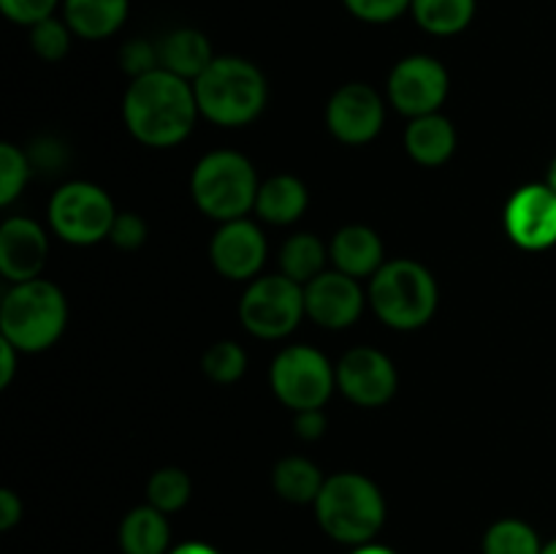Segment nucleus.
<instances>
[{"label": "nucleus", "mask_w": 556, "mask_h": 554, "mask_svg": "<svg viewBox=\"0 0 556 554\" xmlns=\"http://www.w3.org/2000/svg\"><path fill=\"white\" fill-rule=\"evenodd\" d=\"M123 117L141 144L174 147L193 130L199 101L188 79L157 68L130 81L123 101Z\"/></svg>", "instance_id": "1"}, {"label": "nucleus", "mask_w": 556, "mask_h": 554, "mask_svg": "<svg viewBox=\"0 0 556 554\" xmlns=\"http://www.w3.org/2000/svg\"><path fill=\"white\" fill-rule=\"evenodd\" d=\"M315 516L320 530L340 543L362 546L372 543L386 521V500L378 483L369 481L362 473H334L326 478Z\"/></svg>", "instance_id": "2"}, {"label": "nucleus", "mask_w": 556, "mask_h": 554, "mask_svg": "<svg viewBox=\"0 0 556 554\" xmlns=\"http://www.w3.org/2000/svg\"><path fill=\"white\" fill-rule=\"evenodd\" d=\"M199 112L226 128L248 125L264 112L266 79L258 65L242 58H215L193 81Z\"/></svg>", "instance_id": "3"}, {"label": "nucleus", "mask_w": 556, "mask_h": 554, "mask_svg": "<svg viewBox=\"0 0 556 554\" xmlns=\"http://www.w3.org/2000/svg\"><path fill=\"white\" fill-rule=\"evenodd\" d=\"M68 324V302L54 282H14L0 304V331L22 353L47 351L60 340Z\"/></svg>", "instance_id": "4"}, {"label": "nucleus", "mask_w": 556, "mask_h": 554, "mask_svg": "<svg viewBox=\"0 0 556 554\" xmlns=\"http://www.w3.org/2000/svg\"><path fill=\"white\" fill-rule=\"evenodd\" d=\"M369 304L391 329H421L438 310V280L418 261H389L372 275Z\"/></svg>", "instance_id": "5"}, {"label": "nucleus", "mask_w": 556, "mask_h": 554, "mask_svg": "<svg viewBox=\"0 0 556 554\" xmlns=\"http://www.w3.org/2000/svg\"><path fill=\"white\" fill-rule=\"evenodd\" d=\"M258 188L253 163L231 150H215L201 158L190 179L195 206L223 223L239 221L244 212L255 210Z\"/></svg>", "instance_id": "6"}, {"label": "nucleus", "mask_w": 556, "mask_h": 554, "mask_svg": "<svg viewBox=\"0 0 556 554\" xmlns=\"http://www.w3.org/2000/svg\"><path fill=\"white\" fill-rule=\"evenodd\" d=\"M271 391L291 411L324 407L337 386V369L329 358L309 345H291L277 353L269 373Z\"/></svg>", "instance_id": "7"}, {"label": "nucleus", "mask_w": 556, "mask_h": 554, "mask_svg": "<svg viewBox=\"0 0 556 554\" xmlns=\"http://www.w3.org/2000/svg\"><path fill=\"white\" fill-rule=\"evenodd\" d=\"M304 307V286L286 275L258 277L248 286L239 302V318L244 329L264 340H280L299 326Z\"/></svg>", "instance_id": "8"}, {"label": "nucleus", "mask_w": 556, "mask_h": 554, "mask_svg": "<svg viewBox=\"0 0 556 554\" xmlns=\"http://www.w3.org/2000/svg\"><path fill=\"white\" fill-rule=\"evenodd\" d=\"M117 217L112 199L92 182H68L49 201V226L71 244H96L109 237Z\"/></svg>", "instance_id": "9"}, {"label": "nucleus", "mask_w": 556, "mask_h": 554, "mask_svg": "<svg viewBox=\"0 0 556 554\" xmlns=\"http://www.w3.org/2000/svg\"><path fill=\"white\" fill-rule=\"evenodd\" d=\"M448 96V71L429 54L400 60L389 76V98L407 117L434 114Z\"/></svg>", "instance_id": "10"}, {"label": "nucleus", "mask_w": 556, "mask_h": 554, "mask_svg": "<svg viewBox=\"0 0 556 554\" xmlns=\"http://www.w3.org/2000/svg\"><path fill=\"white\" fill-rule=\"evenodd\" d=\"M337 389L362 407H380L394 396L396 367L378 348H353L337 364Z\"/></svg>", "instance_id": "11"}, {"label": "nucleus", "mask_w": 556, "mask_h": 554, "mask_svg": "<svg viewBox=\"0 0 556 554\" xmlns=\"http://www.w3.org/2000/svg\"><path fill=\"white\" fill-rule=\"evenodd\" d=\"M505 231L525 250H546L556 244L554 190L543 182L516 190L505 204Z\"/></svg>", "instance_id": "12"}, {"label": "nucleus", "mask_w": 556, "mask_h": 554, "mask_svg": "<svg viewBox=\"0 0 556 554\" xmlns=\"http://www.w3.org/2000/svg\"><path fill=\"white\" fill-rule=\"evenodd\" d=\"M386 119L378 92L362 81L342 85L326 106V125L345 144H367L380 134Z\"/></svg>", "instance_id": "13"}, {"label": "nucleus", "mask_w": 556, "mask_h": 554, "mask_svg": "<svg viewBox=\"0 0 556 554\" xmlns=\"http://www.w3.org/2000/svg\"><path fill=\"white\" fill-rule=\"evenodd\" d=\"M304 307L318 326L326 329H348L358 320L364 310V293L356 277L345 272H324L304 286Z\"/></svg>", "instance_id": "14"}, {"label": "nucleus", "mask_w": 556, "mask_h": 554, "mask_svg": "<svg viewBox=\"0 0 556 554\" xmlns=\"http://www.w3.org/2000/svg\"><path fill=\"white\" fill-rule=\"evenodd\" d=\"M210 259L215 269L228 280H250L258 275L266 261V239L255 223L228 221L210 244Z\"/></svg>", "instance_id": "15"}, {"label": "nucleus", "mask_w": 556, "mask_h": 554, "mask_svg": "<svg viewBox=\"0 0 556 554\" xmlns=\"http://www.w3.org/2000/svg\"><path fill=\"white\" fill-rule=\"evenodd\" d=\"M47 234L30 217H9L0 226V272L5 280H36L47 264Z\"/></svg>", "instance_id": "16"}, {"label": "nucleus", "mask_w": 556, "mask_h": 554, "mask_svg": "<svg viewBox=\"0 0 556 554\" xmlns=\"http://www.w3.org/2000/svg\"><path fill=\"white\" fill-rule=\"evenodd\" d=\"M329 255L345 275L369 277L383 266V242L372 228L345 226L331 239Z\"/></svg>", "instance_id": "17"}, {"label": "nucleus", "mask_w": 556, "mask_h": 554, "mask_svg": "<svg viewBox=\"0 0 556 554\" xmlns=\"http://www.w3.org/2000/svg\"><path fill=\"white\" fill-rule=\"evenodd\" d=\"M405 150L421 166H443L456 152V130L440 112L413 117L405 130Z\"/></svg>", "instance_id": "18"}, {"label": "nucleus", "mask_w": 556, "mask_h": 554, "mask_svg": "<svg viewBox=\"0 0 556 554\" xmlns=\"http://www.w3.org/2000/svg\"><path fill=\"white\" fill-rule=\"evenodd\" d=\"M157 52H161V68L172 71L188 81L199 79L215 60L210 38L193 27H179V30L168 33L157 43Z\"/></svg>", "instance_id": "19"}, {"label": "nucleus", "mask_w": 556, "mask_h": 554, "mask_svg": "<svg viewBox=\"0 0 556 554\" xmlns=\"http://www.w3.org/2000/svg\"><path fill=\"white\" fill-rule=\"evenodd\" d=\"M119 546L125 554H168L172 552V527L155 505H139L119 525Z\"/></svg>", "instance_id": "20"}, {"label": "nucleus", "mask_w": 556, "mask_h": 554, "mask_svg": "<svg viewBox=\"0 0 556 554\" xmlns=\"http://www.w3.org/2000/svg\"><path fill=\"white\" fill-rule=\"evenodd\" d=\"M309 204L307 185L293 174H277L261 182L258 199H255V212L264 217L266 223L275 226H288V223L299 221Z\"/></svg>", "instance_id": "21"}, {"label": "nucleus", "mask_w": 556, "mask_h": 554, "mask_svg": "<svg viewBox=\"0 0 556 554\" xmlns=\"http://www.w3.org/2000/svg\"><path fill=\"white\" fill-rule=\"evenodd\" d=\"M128 0H65V25L81 38H106L123 27Z\"/></svg>", "instance_id": "22"}, {"label": "nucleus", "mask_w": 556, "mask_h": 554, "mask_svg": "<svg viewBox=\"0 0 556 554\" xmlns=\"http://www.w3.org/2000/svg\"><path fill=\"white\" fill-rule=\"evenodd\" d=\"M271 483H275V492L280 494L282 500L296 505H307L318 500L326 478L320 476L318 467L309 459H304V456H286V459H280L275 465Z\"/></svg>", "instance_id": "23"}, {"label": "nucleus", "mask_w": 556, "mask_h": 554, "mask_svg": "<svg viewBox=\"0 0 556 554\" xmlns=\"http://www.w3.org/2000/svg\"><path fill=\"white\" fill-rule=\"evenodd\" d=\"M326 248L315 234H293L286 239L280 250V269L282 275L291 277L299 286H307L315 277L324 275Z\"/></svg>", "instance_id": "24"}, {"label": "nucleus", "mask_w": 556, "mask_h": 554, "mask_svg": "<svg viewBox=\"0 0 556 554\" xmlns=\"http://www.w3.org/2000/svg\"><path fill=\"white\" fill-rule=\"evenodd\" d=\"M413 16L434 36L462 33L476 16V0H413Z\"/></svg>", "instance_id": "25"}, {"label": "nucleus", "mask_w": 556, "mask_h": 554, "mask_svg": "<svg viewBox=\"0 0 556 554\" xmlns=\"http://www.w3.org/2000/svg\"><path fill=\"white\" fill-rule=\"evenodd\" d=\"M538 532L521 519H500L483 536V554H541Z\"/></svg>", "instance_id": "26"}, {"label": "nucleus", "mask_w": 556, "mask_h": 554, "mask_svg": "<svg viewBox=\"0 0 556 554\" xmlns=\"http://www.w3.org/2000/svg\"><path fill=\"white\" fill-rule=\"evenodd\" d=\"M190 489H193V483H190L188 473L179 470V467H161L147 481V500L163 514H174L190 500Z\"/></svg>", "instance_id": "27"}, {"label": "nucleus", "mask_w": 556, "mask_h": 554, "mask_svg": "<svg viewBox=\"0 0 556 554\" xmlns=\"http://www.w3.org/2000/svg\"><path fill=\"white\" fill-rule=\"evenodd\" d=\"M201 367H204L206 378L215 380V383H233L248 369V356H244L242 345H237L231 340H220L215 345H210Z\"/></svg>", "instance_id": "28"}, {"label": "nucleus", "mask_w": 556, "mask_h": 554, "mask_svg": "<svg viewBox=\"0 0 556 554\" xmlns=\"http://www.w3.org/2000/svg\"><path fill=\"white\" fill-rule=\"evenodd\" d=\"M30 179V158L14 144H0V204L9 206L11 201L20 199Z\"/></svg>", "instance_id": "29"}, {"label": "nucleus", "mask_w": 556, "mask_h": 554, "mask_svg": "<svg viewBox=\"0 0 556 554\" xmlns=\"http://www.w3.org/2000/svg\"><path fill=\"white\" fill-rule=\"evenodd\" d=\"M30 43L41 60H49V63L63 60L71 49V27L49 16V20L33 25Z\"/></svg>", "instance_id": "30"}, {"label": "nucleus", "mask_w": 556, "mask_h": 554, "mask_svg": "<svg viewBox=\"0 0 556 554\" xmlns=\"http://www.w3.org/2000/svg\"><path fill=\"white\" fill-rule=\"evenodd\" d=\"M119 60H123L125 74H130L134 79L161 68V52H157V43L144 41V38H134V41L125 43L123 52H119Z\"/></svg>", "instance_id": "31"}, {"label": "nucleus", "mask_w": 556, "mask_h": 554, "mask_svg": "<svg viewBox=\"0 0 556 554\" xmlns=\"http://www.w3.org/2000/svg\"><path fill=\"white\" fill-rule=\"evenodd\" d=\"M353 16L364 22H391L405 14L413 0H342Z\"/></svg>", "instance_id": "32"}, {"label": "nucleus", "mask_w": 556, "mask_h": 554, "mask_svg": "<svg viewBox=\"0 0 556 554\" xmlns=\"http://www.w3.org/2000/svg\"><path fill=\"white\" fill-rule=\"evenodd\" d=\"M58 5V0H0V9L16 25H38L49 20Z\"/></svg>", "instance_id": "33"}, {"label": "nucleus", "mask_w": 556, "mask_h": 554, "mask_svg": "<svg viewBox=\"0 0 556 554\" xmlns=\"http://www.w3.org/2000/svg\"><path fill=\"white\" fill-rule=\"evenodd\" d=\"M109 239H112L117 248L136 250L147 239V223L141 221L136 212H123V215L114 217L112 231H109Z\"/></svg>", "instance_id": "34"}, {"label": "nucleus", "mask_w": 556, "mask_h": 554, "mask_svg": "<svg viewBox=\"0 0 556 554\" xmlns=\"http://www.w3.org/2000/svg\"><path fill=\"white\" fill-rule=\"evenodd\" d=\"M326 427H329V421H326L324 411L320 407H315V411H299L296 413V435L304 440H318L324 438Z\"/></svg>", "instance_id": "35"}, {"label": "nucleus", "mask_w": 556, "mask_h": 554, "mask_svg": "<svg viewBox=\"0 0 556 554\" xmlns=\"http://www.w3.org/2000/svg\"><path fill=\"white\" fill-rule=\"evenodd\" d=\"M22 519V500L11 489H0V530H11Z\"/></svg>", "instance_id": "36"}, {"label": "nucleus", "mask_w": 556, "mask_h": 554, "mask_svg": "<svg viewBox=\"0 0 556 554\" xmlns=\"http://www.w3.org/2000/svg\"><path fill=\"white\" fill-rule=\"evenodd\" d=\"M16 353H20V348L5 340V337H0V389H5L11 383V378H14Z\"/></svg>", "instance_id": "37"}, {"label": "nucleus", "mask_w": 556, "mask_h": 554, "mask_svg": "<svg viewBox=\"0 0 556 554\" xmlns=\"http://www.w3.org/2000/svg\"><path fill=\"white\" fill-rule=\"evenodd\" d=\"M168 554H220L215 546H210V543H201V541H188V543H179V546H174Z\"/></svg>", "instance_id": "38"}, {"label": "nucleus", "mask_w": 556, "mask_h": 554, "mask_svg": "<svg viewBox=\"0 0 556 554\" xmlns=\"http://www.w3.org/2000/svg\"><path fill=\"white\" fill-rule=\"evenodd\" d=\"M351 554H396V552L389 546H380V543H362V546L353 549Z\"/></svg>", "instance_id": "39"}, {"label": "nucleus", "mask_w": 556, "mask_h": 554, "mask_svg": "<svg viewBox=\"0 0 556 554\" xmlns=\"http://www.w3.org/2000/svg\"><path fill=\"white\" fill-rule=\"evenodd\" d=\"M546 185H548V188H552L554 193H556V158H554V161H552V166H548V177H546Z\"/></svg>", "instance_id": "40"}, {"label": "nucleus", "mask_w": 556, "mask_h": 554, "mask_svg": "<svg viewBox=\"0 0 556 554\" xmlns=\"http://www.w3.org/2000/svg\"><path fill=\"white\" fill-rule=\"evenodd\" d=\"M541 554H556V538H554V541H548L546 546H543Z\"/></svg>", "instance_id": "41"}]
</instances>
